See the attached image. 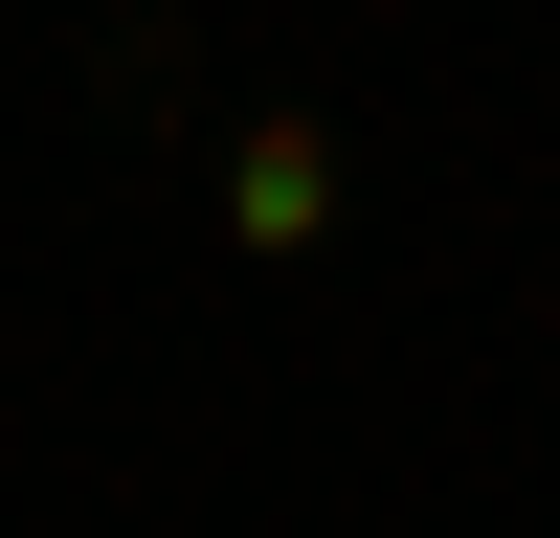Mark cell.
<instances>
[{
    "label": "cell",
    "mask_w": 560,
    "mask_h": 538,
    "mask_svg": "<svg viewBox=\"0 0 560 538\" xmlns=\"http://www.w3.org/2000/svg\"><path fill=\"white\" fill-rule=\"evenodd\" d=\"M224 224H247V247H314V224H337V134H314V113H247V157H224Z\"/></svg>",
    "instance_id": "6da1fadb"
}]
</instances>
